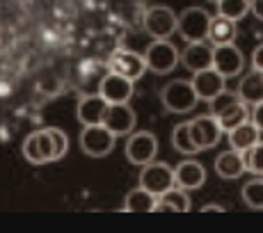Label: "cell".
Wrapping results in <instances>:
<instances>
[{"label": "cell", "instance_id": "obj_1", "mask_svg": "<svg viewBox=\"0 0 263 233\" xmlns=\"http://www.w3.org/2000/svg\"><path fill=\"white\" fill-rule=\"evenodd\" d=\"M211 103V114L217 119L222 133H229L231 128H236L238 124L250 119V112H247V103H242L240 96L234 92H227L222 89L217 96L209 101Z\"/></svg>", "mask_w": 263, "mask_h": 233}, {"label": "cell", "instance_id": "obj_2", "mask_svg": "<svg viewBox=\"0 0 263 233\" xmlns=\"http://www.w3.org/2000/svg\"><path fill=\"white\" fill-rule=\"evenodd\" d=\"M160 101H163L165 110L174 114H185L190 110L197 108V94L190 80H172L170 85H165L160 92Z\"/></svg>", "mask_w": 263, "mask_h": 233}, {"label": "cell", "instance_id": "obj_3", "mask_svg": "<svg viewBox=\"0 0 263 233\" xmlns=\"http://www.w3.org/2000/svg\"><path fill=\"white\" fill-rule=\"evenodd\" d=\"M179 60H181L179 48H176L170 39H154V42L146 46V53H144L146 69L158 75L172 73V71L176 69V64H179Z\"/></svg>", "mask_w": 263, "mask_h": 233}, {"label": "cell", "instance_id": "obj_4", "mask_svg": "<svg viewBox=\"0 0 263 233\" xmlns=\"http://www.w3.org/2000/svg\"><path fill=\"white\" fill-rule=\"evenodd\" d=\"M211 14L204 7H188L181 16H176V32L185 42H206L209 39Z\"/></svg>", "mask_w": 263, "mask_h": 233}, {"label": "cell", "instance_id": "obj_5", "mask_svg": "<svg viewBox=\"0 0 263 233\" xmlns=\"http://www.w3.org/2000/svg\"><path fill=\"white\" fill-rule=\"evenodd\" d=\"M115 140H117V135L110 133L103 124H89L80 133V149L89 158H105L115 149Z\"/></svg>", "mask_w": 263, "mask_h": 233}, {"label": "cell", "instance_id": "obj_6", "mask_svg": "<svg viewBox=\"0 0 263 233\" xmlns=\"http://www.w3.org/2000/svg\"><path fill=\"white\" fill-rule=\"evenodd\" d=\"M140 187H144L146 192L160 197L167 190L174 187V169L165 163H151L142 165V171H140Z\"/></svg>", "mask_w": 263, "mask_h": 233}, {"label": "cell", "instance_id": "obj_7", "mask_svg": "<svg viewBox=\"0 0 263 233\" xmlns=\"http://www.w3.org/2000/svg\"><path fill=\"white\" fill-rule=\"evenodd\" d=\"M142 25L154 39H170L176 32V14L165 5H156L144 12Z\"/></svg>", "mask_w": 263, "mask_h": 233}, {"label": "cell", "instance_id": "obj_8", "mask_svg": "<svg viewBox=\"0 0 263 233\" xmlns=\"http://www.w3.org/2000/svg\"><path fill=\"white\" fill-rule=\"evenodd\" d=\"M158 153V140L154 133L149 130H138V133H130L126 140V158L133 165H146L156 158Z\"/></svg>", "mask_w": 263, "mask_h": 233}, {"label": "cell", "instance_id": "obj_9", "mask_svg": "<svg viewBox=\"0 0 263 233\" xmlns=\"http://www.w3.org/2000/svg\"><path fill=\"white\" fill-rule=\"evenodd\" d=\"M23 156L28 163L32 165H46L55 160V149H53V138H50V130L42 128L30 133L23 142Z\"/></svg>", "mask_w": 263, "mask_h": 233}, {"label": "cell", "instance_id": "obj_10", "mask_svg": "<svg viewBox=\"0 0 263 233\" xmlns=\"http://www.w3.org/2000/svg\"><path fill=\"white\" fill-rule=\"evenodd\" d=\"M188 124H190V138L199 151L217 146V142L222 138V128L213 114H199Z\"/></svg>", "mask_w": 263, "mask_h": 233}, {"label": "cell", "instance_id": "obj_11", "mask_svg": "<svg viewBox=\"0 0 263 233\" xmlns=\"http://www.w3.org/2000/svg\"><path fill=\"white\" fill-rule=\"evenodd\" d=\"M213 69L224 78H236L245 69V57L236 44H220L213 46Z\"/></svg>", "mask_w": 263, "mask_h": 233}, {"label": "cell", "instance_id": "obj_12", "mask_svg": "<svg viewBox=\"0 0 263 233\" xmlns=\"http://www.w3.org/2000/svg\"><path fill=\"white\" fill-rule=\"evenodd\" d=\"M135 121H138L135 119V110L130 108L128 103H108V110H105L103 121H101V124H103L110 133H115L119 138V135H130L133 133Z\"/></svg>", "mask_w": 263, "mask_h": 233}, {"label": "cell", "instance_id": "obj_13", "mask_svg": "<svg viewBox=\"0 0 263 233\" xmlns=\"http://www.w3.org/2000/svg\"><path fill=\"white\" fill-rule=\"evenodd\" d=\"M110 71L119 73L128 80H140L146 71L144 55H138L135 50H115L110 57Z\"/></svg>", "mask_w": 263, "mask_h": 233}, {"label": "cell", "instance_id": "obj_14", "mask_svg": "<svg viewBox=\"0 0 263 233\" xmlns=\"http://www.w3.org/2000/svg\"><path fill=\"white\" fill-rule=\"evenodd\" d=\"M99 94L103 96L108 103H128L130 96H133V80L110 71V73H105L103 78H101Z\"/></svg>", "mask_w": 263, "mask_h": 233}, {"label": "cell", "instance_id": "obj_15", "mask_svg": "<svg viewBox=\"0 0 263 233\" xmlns=\"http://www.w3.org/2000/svg\"><path fill=\"white\" fill-rule=\"evenodd\" d=\"M224 75H220L213 67L209 69H201L192 73V87H195V94L199 101H211L213 96H217L224 89Z\"/></svg>", "mask_w": 263, "mask_h": 233}, {"label": "cell", "instance_id": "obj_16", "mask_svg": "<svg viewBox=\"0 0 263 233\" xmlns=\"http://www.w3.org/2000/svg\"><path fill=\"white\" fill-rule=\"evenodd\" d=\"M181 62L188 71H201L213 67V44L206 39V42H190L188 46L183 48V55H181Z\"/></svg>", "mask_w": 263, "mask_h": 233}, {"label": "cell", "instance_id": "obj_17", "mask_svg": "<svg viewBox=\"0 0 263 233\" xmlns=\"http://www.w3.org/2000/svg\"><path fill=\"white\" fill-rule=\"evenodd\" d=\"M206 183V169L197 160H181L174 167V185L181 190H197Z\"/></svg>", "mask_w": 263, "mask_h": 233}, {"label": "cell", "instance_id": "obj_18", "mask_svg": "<svg viewBox=\"0 0 263 233\" xmlns=\"http://www.w3.org/2000/svg\"><path fill=\"white\" fill-rule=\"evenodd\" d=\"M105 110H108V101H105L103 96L101 94H87V96L80 99L76 114H78L80 124L89 126V124H101V121H103Z\"/></svg>", "mask_w": 263, "mask_h": 233}, {"label": "cell", "instance_id": "obj_19", "mask_svg": "<svg viewBox=\"0 0 263 233\" xmlns=\"http://www.w3.org/2000/svg\"><path fill=\"white\" fill-rule=\"evenodd\" d=\"M215 171H217V176H222V179H227V181L238 179V176H242V171H247L245 169V156L236 149L222 151V153L215 158Z\"/></svg>", "mask_w": 263, "mask_h": 233}, {"label": "cell", "instance_id": "obj_20", "mask_svg": "<svg viewBox=\"0 0 263 233\" xmlns=\"http://www.w3.org/2000/svg\"><path fill=\"white\" fill-rule=\"evenodd\" d=\"M227 135H229L231 149L240 151V153H245L250 146H254L256 142L261 140V130L256 128L254 124H252V119H247V121H242V124H238L236 128H231Z\"/></svg>", "mask_w": 263, "mask_h": 233}, {"label": "cell", "instance_id": "obj_21", "mask_svg": "<svg viewBox=\"0 0 263 233\" xmlns=\"http://www.w3.org/2000/svg\"><path fill=\"white\" fill-rule=\"evenodd\" d=\"M236 37H238V30H236V21L220 16V14L211 16L209 42L213 44V46H220V44H234V42H236Z\"/></svg>", "mask_w": 263, "mask_h": 233}, {"label": "cell", "instance_id": "obj_22", "mask_svg": "<svg viewBox=\"0 0 263 233\" xmlns=\"http://www.w3.org/2000/svg\"><path fill=\"white\" fill-rule=\"evenodd\" d=\"M238 96L242 103L256 105L263 101V71L252 69V73H247L238 85Z\"/></svg>", "mask_w": 263, "mask_h": 233}, {"label": "cell", "instance_id": "obj_23", "mask_svg": "<svg viewBox=\"0 0 263 233\" xmlns=\"http://www.w3.org/2000/svg\"><path fill=\"white\" fill-rule=\"evenodd\" d=\"M156 210H176V212H188L190 210V197L188 190L181 187H172L165 195L158 197L156 201Z\"/></svg>", "mask_w": 263, "mask_h": 233}, {"label": "cell", "instance_id": "obj_24", "mask_svg": "<svg viewBox=\"0 0 263 233\" xmlns=\"http://www.w3.org/2000/svg\"><path fill=\"white\" fill-rule=\"evenodd\" d=\"M156 201L158 197L146 192L144 187H135L126 195V201H124V208L130 210V212H151L156 210Z\"/></svg>", "mask_w": 263, "mask_h": 233}, {"label": "cell", "instance_id": "obj_25", "mask_svg": "<svg viewBox=\"0 0 263 233\" xmlns=\"http://www.w3.org/2000/svg\"><path fill=\"white\" fill-rule=\"evenodd\" d=\"M172 144L179 151L181 156H197L199 149L195 146V142L190 138V124L183 121V124H176L174 130H172Z\"/></svg>", "mask_w": 263, "mask_h": 233}, {"label": "cell", "instance_id": "obj_26", "mask_svg": "<svg viewBox=\"0 0 263 233\" xmlns=\"http://www.w3.org/2000/svg\"><path fill=\"white\" fill-rule=\"evenodd\" d=\"M217 14L231 21H242L250 14V0H217Z\"/></svg>", "mask_w": 263, "mask_h": 233}, {"label": "cell", "instance_id": "obj_27", "mask_svg": "<svg viewBox=\"0 0 263 233\" xmlns=\"http://www.w3.org/2000/svg\"><path fill=\"white\" fill-rule=\"evenodd\" d=\"M242 201L252 210H263V179H252L242 185Z\"/></svg>", "mask_w": 263, "mask_h": 233}, {"label": "cell", "instance_id": "obj_28", "mask_svg": "<svg viewBox=\"0 0 263 233\" xmlns=\"http://www.w3.org/2000/svg\"><path fill=\"white\" fill-rule=\"evenodd\" d=\"M245 169L256 176H263V140H259L254 146L245 151Z\"/></svg>", "mask_w": 263, "mask_h": 233}, {"label": "cell", "instance_id": "obj_29", "mask_svg": "<svg viewBox=\"0 0 263 233\" xmlns=\"http://www.w3.org/2000/svg\"><path fill=\"white\" fill-rule=\"evenodd\" d=\"M50 138H53V149H55V160H62L69 151V138L62 128H48Z\"/></svg>", "mask_w": 263, "mask_h": 233}, {"label": "cell", "instance_id": "obj_30", "mask_svg": "<svg viewBox=\"0 0 263 233\" xmlns=\"http://www.w3.org/2000/svg\"><path fill=\"white\" fill-rule=\"evenodd\" d=\"M250 119H252V124H254L256 128H259L261 133H263V101H261V103H256V105H252Z\"/></svg>", "mask_w": 263, "mask_h": 233}, {"label": "cell", "instance_id": "obj_31", "mask_svg": "<svg viewBox=\"0 0 263 233\" xmlns=\"http://www.w3.org/2000/svg\"><path fill=\"white\" fill-rule=\"evenodd\" d=\"M252 69L263 71V44H259V46L252 50Z\"/></svg>", "mask_w": 263, "mask_h": 233}, {"label": "cell", "instance_id": "obj_32", "mask_svg": "<svg viewBox=\"0 0 263 233\" xmlns=\"http://www.w3.org/2000/svg\"><path fill=\"white\" fill-rule=\"evenodd\" d=\"M250 14H254L259 21H263V0H250Z\"/></svg>", "mask_w": 263, "mask_h": 233}, {"label": "cell", "instance_id": "obj_33", "mask_svg": "<svg viewBox=\"0 0 263 233\" xmlns=\"http://www.w3.org/2000/svg\"><path fill=\"white\" fill-rule=\"evenodd\" d=\"M211 210H224V208H222V206L220 204H209V206H201V212H211Z\"/></svg>", "mask_w": 263, "mask_h": 233}, {"label": "cell", "instance_id": "obj_34", "mask_svg": "<svg viewBox=\"0 0 263 233\" xmlns=\"http://www.w3.org/2000/svg\"><path fill=\"white\" fill-rule=\"evenodd\" d=\"M209 3H217V0H209Z\"/></svg>", "mask_w": 263, "mask_h": 233}]
</instances>
